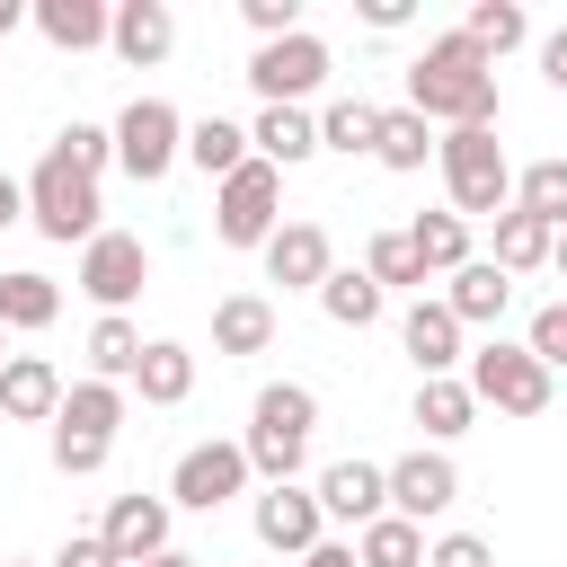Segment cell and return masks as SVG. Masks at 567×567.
<instances>
[{"mask_svg": "<svg viewBox=\"0 0 567 567\" xmlns=\"http://www.w3.org/2000/svg\"><path fill=\"white\" fill-rule=\"evenodd\" d=\"M425 151H434V142H425V115H416V106H381L372 159H381V168H425Z\"/></svg>", "mask_w": 567, "mask_h": 567, "instance_id": "e575fe53", "label": "cell"}, {"mask_svg": "<svg viewBox=\"0 0 567 567\" xmlns=\"http://www.w3.org/2000/svg\"><path fill=\"white\" fill-rule=\"evenodd\" d=\"M470 399L496 408V416H540V408H549V363H540L532 346L487 337V346L470 354Z\"/></svg>", "mask_w": 567, "mask_h": 567, "instance_id": "5b68a950", "label": "cell"}, {"mask_svg": "<svg viewBox=\"0 0 567 567\" xmlns=\"http://www.w3.org/2000/svg\"><path fill=\"white\" fill-rule=\"evenodd\" d=\"M133 71H151V62H168V44H177V18H168V0H124L115 9V35H106Z\"/></svg>", "mask_w": 567, "mask_h": 567, "instance_id": "ac0fdd59", "label": "cell"}, {"mask_svg": "<svg viewBox=\"0 0 567 567\" xmlns=\"http://www.w3.org/2000/svg\"><path fill=\"white\" fill-rule=\"evenodd\" d=\"M266 346H275V301H257V292L213 301V354H266Z\"/></svg>", "mask_w": 567, "mask_h": 567, "instance_id": "44dd1931", "label": "cell"}, {"mask_svg": "<svg viewBox=\"0 0 567 567\" xmlns=\"http://www.w3.org/2000/svg\"><path fill=\"white\" fill-rule=\"evenodd\" d=\"M408 248H416L425 275H461V266H470V221H461V213H416V221H408Z\"/></svg>", "mask_w": 567, "mask_h": 567, "instance_id": "d4e9b609", "label": "cell"}, {"mask_svg": "<svg viewBox=\"0 0 567 567\" xmlns=\"http://www.w3.org/2000/svg\"><path fill=\"white\" fill-rule=\"evenodd\" d=\"M35 27H44V44L89 53V44L115 35V9H106V0H35Z\"/></svg>", "mask_w": 567, "mask_h": 567, "instance_id": "ffe728a7", "label": "cell"}, {"mask_svg": "<svg viewBox=\"0 0 567 567\" xmlns=\"http://www.w3.org/2000/svg\"><path fill=\"white\" fill-rule=\"evenodd\" d=\"M213 230H221V248H266V239L284 230V168H266V159H248L239 177H221V204H213Z\"/></svg>", "mask_w": 567, "mask_h": 567, "instance_id": "52a82bcc", "label": "cell"}, {"mask_svg": "<svg viewBox=\"0 0 567 567\" xmlns=\"http://www.w3.org/2000/svg\"><path fill=\"white\" fill-rule=\"evenodd\" d=\"M186 159H195V168L221 186V177H239L257 151H248V133H239L230 115H204V124H186Z\"/></svg>", "mask_w": 567, "mask_h": 567, "instance_id": "cb8c5ba5", "label": "cell"}, {"mask_svg": "<svg viewBox=\"0 0 567 567\" xmlns=\"http://www.w3.org/2000/svg\"><path fill=\"white\" fill-rule=\"evenodd\" d=\"M142 567H195V558H186V549H159V558H142Z\"/></svg>", "mask_w": 567, "mask_h": 567, "instance_id": "c3c4849f", "label": "cell"}, {"mask_svg": "<svg viewBox=\"0 0 567 567\" xmlns=\"http://www.w3.org/2000/svg\"><path fill=\"white\" fill-rule=\"evenodd\" d=\"M549 248H558V230H549V221H532V213H496V266H505V275L549 266Z\"/></svg>", "mask_w": 567, "mask_h": 567, "instance_id": "4dcf8cb0", "label": "cell"}, {"mask_svg": "<svg viewBox=\"0 0 567 567\" xmlns=\"http://www.w3.org/2000/svg\"><path fill=\"white\" fill-rule=\"evenodd\" d=\"M142 284H151V248H142L133 230H97V239L80 248V292H89L97 310H124Z\"/></svg>", "mask_w": 567, "mask_h": 567, "instance_id": "30bf717a", "label": "cell"}, {"mask_svg": "<svg viewBox=\"0 0 567 567\" xmlns=\"http://www.w3.org/2000/svg\"><path fill=\"white\" fill-rule=\"evenodd\" d=\"M505 301H514V275H505L496 257H470V266L452 275V292H443V310H452L461 328H496Z\"/></svg>", "mask_w": 567, "mask_h": 567, "instance_id": "e0dca14e", "label": "cell"}, {"mask_svg": "<svg viewBox=\"0 0 567 567\" xmlns=\"http://www.w3.org/2000/svg\"><path fill=\"white\" fill-rule=\"evenodd\" d=\"M319 80H328V44H319L310 27L284 35V44H257V53H248V89H257L266 106H301Z\"/></svg>", "mask_w": 567, "mask_h": 567, "instance_id": "9c48e42d", "label": "cell"}, {"mask_svg": "<svg viewBox=\"0 0 567 567\" xmlns=\"http://www.w3.org/2000/svg\"><path fill=\"white\" fill-rule=\"evenodd\" d=\"M461 35H470V44H478V53H487V62H496V53H514V44H523V35H532V18H523V9H514V0H478V9H470V27H461Z\"/></svg>", "mask_w": 567, "mask_h": 567, "instance_id": "d590c367", "label": "cell"}, {"mask_svg": "<svg viewBox=\"0 0 567 567\" xmlns=\"http://www.w3.org/2000/svg\"><path fill=\"white\" fill-rule=\"evenodd\" d=\"M53 470H62V478H89V470H106V443H97V434H62V425H53Z\"/></svg>", "mask_w": 567, "mask_h": 567, "instance_id": "ab89813d", "label": "cell"}, {"mask_svg": "<svg viewBox=\"0 0 567 567\" xmlns=\"http://www.w3.org/2000/svg\"><path fill=\"white\" fill-rule=\"evenodd\" d=\"M142 346H151V337H142L124 310H106V319L89 328V381H133V372H142Z\"/></svg>", "mask_w": 567, "mask_h": 567, "instance_id": "484cf974", "label": "cell"}, {"mask_svg": "<svg viewBox=\"0 0 567 567\" xmlns=\"http://www.w3.org/2000/svg\"><path fill=\"white\" fill-rule=\"evenodd\" d=\"M97 213H106V204H97V177H80L62 151H44L35 177H27V221H35L44 239H62V248H71V239L89 248V239H97Z\"/></svg>", "mask_w": 567, "mask_h": 567, "instance_id": "277c9868", "label": "cell"}, {"mask_svg": "<svg viewBox=\"0 0 567 567\" xmlns=\"http://www.w3.org/2000/svg\"><path fill=\"white\" fill-rule=\"evenodd\" d=\"M53 425H62V434H97V443H115V425H124V381H71Z\"/></svg>", "mask_w": 567, "mask_h": 567, "instance_id": "7402d4cb", "label": "cell"}, {"mask_svg": "<svg viewBox=\"0 0 567 567\" xmlns=\"http://www.w3.org/2000/svg\"><path fill=\"white\" fill-rule=\"evenodd\" d=\"M540 80H549V89H567V27L540 44Z\"/></svg>", "mask_w": 567, "mask_h": 567, "instance_id": "ee69618b", "label": "cell"}, {"mask_svg": "<svg viewBox=\"0 0 567 567\" xmlns=\"http://www.w3.org/2000/svg\"><path fill=\"white\" fill-rule=\"evenodd\" d=\"M363 275L390 292V284H425V266H416V248H408V230H381L372 248H363Z\"/></svg>", "mask_w": 567, "mask_h": 567, "instance_id": "8d00e7d4", "label": "cell"}, {"mask_svg": "<svg viewBox=\"0 0 567 567\" xmlns=\"http://www.w3.org/2000/svg\"><path fill=\"white\" fill-rule=\"evenodd\" d=\"M53 151H62V159H71V168H80V177H97V168H106V159H115V133H106V124H71V133H62V142H53Z\"/></svg>", "mask_w": 567, "mask_h": 567, "instance_id": "74e56055", "label": "cell"}, {"mask_svg": "<svg viewBox=\"0 0 567 567\" xmlns=\"http://www.w3.org/2000/svg\"><path fill=\"white\" fill-rule=\"evenodd\" d=\"M523 346H532V354H540V363L558 372V363H567V301H540V310H532V337H523Z\"/></svg>", "mask_w": 567, "mask_h": 567, "instance_id": "f35d334b", "label": "cell"}, {"mask_svg": "<svg viewBox=\"0 0 567 567\" xmlns=\"http://www.w3.org/2000/svg\"><path fill=\"white\" fill-rule=\"evenodd\" d=\"M53 567H124V558L106 549V532H71V540L53 549Z\"/></svg>", "mask_w": 567, "mask_h": 567, "instance_id": "b9f144b4", "label": "cell"}, {"mask_svg": "<svg viewBox=\"0 0 567 567\" xmlns=\"http://www.w3.org/2000/svg\"><path fill=\"white\" fill-rule=\"evenodd\" d=\"M248 142H257V159H266V168H301V159L319 151V124H310L301 106H266Z\"/></svg>", "mask_w": 567, "mask_h": 567, "instance_id": "603a6c76", "label": "cell"}, {"mask_svg": "<svg viewBox=\"0 0 567 567\" xmlns=\"http://www.w3.org/2000/svg\"><path fill=\"white\" fill-rule=\"evenodd\" d=\"M399 337H408V354H416L425 381H443L452 363H470V354H461V319H452L443 301H416V310L399 319Z\"/></svg>", "mask_w": 567, "mask_h": 567, "instance_id": "d6986e66", "label": "cell"}, {"mask_svg": "<svg viewBox=\"0 0 567 567\" xmlns=\"http://www.w3.org/2000/svg\"><path fill=\"white\" fill-rule=\"evenodd\" d=\"M248 478H257V470H248V443H186L177 470H168V505H186V514H221Z\"/></svg>", "mask_w": 567, "mask_h": 567, "instance_id": "ba28073f", "label": "cell"}, {"mask_svg": "<svg viewBox=\"0 0 567 567\" xmlns=\"http://www.w3.org/2000/svg\"><path fill=\"white\" fill-rule=\"evenodd\" d=\"M434 159H443V186H452V213H461V221L514 213V168H505L496 124H452V133L434 142Z\"/></svg>", "mask_w": 567, "mask_h": 567, "instance_id": "7a4b0ae2", "label": "cell"}, {"mask_svg": "<svg viewBox=\"0 0 567 567\" xmlns=\"http://www.w3.org/2000/svg\"><path fill=\"white\" fill-rule=\"evenodd\" d=\"M416 0H363V27H408Z\"/></svg>", "mask_w": 567, "mask_h": 567, "instance_id": "7bdbcfd3", "label": "cell"}, {"mask_svg": "<svg viewBox=\"0 0 567 567\" xmlns=\"http://www.w3.org/2000/svg\"><path fill=\"white\" fill-rule=\"evenodd\" d=\"M133 390H142L151 408H177V399L195 390V354H186L177 337H151V346H142V372H133Z\"/></svg>", "mask_w": 567, "mask_h": 567, "instance_id": "4316f807", "label": "cell"}, {"mask_svg": "<svg viewBox=\"0 0 567 567\" xmlns=\"http://www.w3.org/2000/svg\"><path fill=\"white\" fill-rule=\"evenodd\" d=\"M97 532H106V549H115L124 567H142V558L168 549V496H115Z\"/></svg>", "mask_w": 567, "mask_h": 567, "instance_id": "9a60e30c", "label": "cell"}, {"mask_svg": "<svg viewBox=\"0 0 567 567\" xmlns=\"http://www.w3.org/2000/svg\"><path fill=\"white\" fill-rule=\"evenodd\" d=\"M549 266H558V275H567V230H558V248H549Z\"/></svg>", "mask_w": 567, "mask_h": 567, "instance_id": "681fc988", "label": "cell"}, {"mask_svg": "<svg viewBox=\"0 0 567 567\" xmlns=\"http://www.w3.org/2000/svg\"><path fill=\"white\" fill-rule=\"evenodd\" d=\"M53 319H62V292H53V275H35V266L0 275V328H53Z\"/></svg>", "mask_w": 567, "mask_h": 567, "instance_id": "83f0119b", "label": "cell"}, {"mask_svg": "<svg viewBox=\"0 0 567 567\" xmlns=\"http://www.w3.org/2000/svg\"><path fill=\"white\" fill-rule=\"evenodd\" d=\"M425 567H496V549H487L478 532H443V540L425 549Z\"/></svg>", "mask_w": 567, "mask_h": 567, "instance_id": "60d3db41", "label": "cell"}, {"mask_svg": "<svg viewBox=\"0 0 567 567\" xmlns=\"http://www.w3.org/2000/svg\"><path fill=\"white\" fill-rule=\"evenodd\" d=\"M408 106L416 115H443V124H496V62L452 27V35H434L408 62Z\"/></svg>", "mask_w": 567, "mask_h": 567, "instance_id": "6da1fadb", "label": "cell"}, {"mask_svg": "<svg viewBox=\"0 0 567 567\" xmlns=\"http://www.w3.org/2000/svg\"><path fill=\"white\" fill-rule=\"evenodd\" d=\"M337 266H328V230L319 221H284L275 239H266V284H284V292H319Z\"/></svg>", "mask_w": 567, "mask_h": 567, "instance_id": "5bb4252c", "label": "cell"}, {"mask_svg": "<svg viewBox=\"0 0 567 567\" xmlns=\"http://www.w3.org/2000/svg\"><path fill=\"white\" fill-rule=\"evenodd\" d=\"M0 363H9V328H0Z\"/></svg>", "mask_w": 567, "mask_h": 567, "instance_id": "f907efd6", "label": "cell"}, {"mask_svg": "<svg viewBox=\"0 0 567 567\" xmlns=\"http://www.w3.org/2000/svg\"><path fill=\"white\" fill-rule=\"evenodd\" d=\"M0 416L53 425V416H62V372H53L44 354H9V363H0Z\"/></svg>", "mask_w": 567, "mask_h": 567, "instance_id": "2e32d148", "label": "cell"}, {"mask_svg": "<svg viewBox=\"0 0 567 567\" xmlns=\"http://www.w3.org/2000/svg\"><path fill=\"white\" fill-rule=\"evenodd\" d=\"M301 567H363V558H354V540H319Z\"/></svg>", "mask_w": 567, "mask_h": 567, "instance_id": "bcb514c9", "label": "cell"}, {"mask_svg": "<svg viewBox=\"0 0 567 567\" xmlns=\"http://www.w3.org/2000/svg\"><path fill=\"white\" fill-rule=\"evenodd\" d=\"M18 18H35L27 0H0V35H18Z\"/></svg>", "mask_w": 567, "mask_h": 567, "instance_id": "7dc6e473", "label": "cell"}, {"mask_svg": "<svg viewBox=\"0 0 567 567\" xmlns=\"http://www.w3.org/2000/svg\"><path fill=\"white\" fill-rule=\"evenodd\" d=\"M470 416H478V399H470V381H416V425L443 443V434H470Z\"/></svg>", "mask_w": 567, "mask_h": 567, "instance_id": "1f68e13d", "label": "cell"}, {"mask_svg": "<svg viewBox=\"0 0 567 567\" xmlns=\"http://www.w3.org/2000/svg\"><path fill=\"white\" fill-rule=\"evenodd\" d=\"M381 301H390V292H381L363 266H337V275L319 284V310H328L337 328H372V319H381Z\"/></svg>", "mask_w": 567, "mask_h": 567, "instance_id": "f1b7e54d", "label": "cell"}, {"mask_svg": "<svg viewBox=\"0 0 567 567\" xmlns=\"http://www.w3.org/2000/svg\"><path fill=\"white\" fill-rule=\"evenodd\" d=\"M461 496V470L443 461V452H408V461H390V514H408L416 532H425V514H443Z\"/></svg>", "mask_w": 567, "mask_h": 567, "instance_id": "8fae6325", "label": "cell"}, {"mask_svg": "<svg viewBox=\"0 0 567 567\" xmlns=\"http://www.w3.org/2000/svg\"><path fill=\"white\" fill-rule=\"evenodd\" d=\"M354 558H363V567H425V532H416L408 514H381V523L354 532Z\"/></svg>", "mask_w": 567, "mask_h": 567, "instance_id": "f546056e", "label": "cell"}, {"mask_svg": "<svg viewBox=\"0 0 567 567\" xmlns=\"http://www.w3.org/2000/svg\"><path fill=\"white\" fill-rule=\"evenodd\" d=\"M310 425H319V399H310L301 381H266L257 408H248V470H257L266 487H292V470H301V452H310Z\"/></svg>", "mask_w": 567, "mask_h": 567, "instance_id": "3957f363", "label": "cell"}, {"mask_svg": "<svg viewBox=\"0 0 567 567\" xmlns=\"http://www.w3.org/2000/svg\"><path fill=\"white\" fill-rule=\"evenodd\" d=\"M372 142H381V106H372V97H337V106L319 115V151H346V159H354V151H372Z\"/></svg>", "mask_w": 567, "mask_h": 567, "instance_id": "836d02e7", "label": "cell"}, {"mask_svg": "<svg viewBox=\"0 0 567 567\" xmlns=\"http://www.w3.org/2000/svg\"><path fill=\"white\" fill-rule=\"evenodd\" d=\"M319 514L328 523H381L390 514V470H372V461H337V470H319Z\"/></svg>", "mask_w": 567, "mask_h": 567, "instance_id": "7c38bea8", "label": "cell"}, {"mask_svg": "<svg viewBox=\"0 0 567 567\" xmlns=\"http://www.w3.org/2000/svg\"><path fill=\"white\" fill-rule=\"evenodd\" d=\"M514 213H532V221L567 230V159H532V168L514 177Z\"/></svg>", "mask_w": 567, "mask_h": 567, "instance_id": "d6a6232c", "label": "cell"}, {"mask_svg": "<svg viewBox=\"0 0 567 567\" xmlns=\"http://www.w3.org/2000/svg\"><path fill=\"white\" fill-rule=\"evenodd\" d=\"M115 159H124V177L159 186V177L186 159V115H177L168 97H133V106L115 115Z\"/></svg>", "mask_w": 567, "mask_h": 567, "instance_id": "8992f818", "label": "cell"}, {"mask_svg": "<svg viewBox=\"0 0 567 567\" xmlns=\"http://www.w3.org/2000/svg\"><path fill=\"white\" fill-rule=\"evenodd\" d=\"M319 487H266L257 496V540L266 549H284V558H310L319 549Z\"/></svg>", "mask_w": 567, "mask_h": 567, "instance_id": "4fadbf2b", "label": "cell"}, {"mask_svg": "<svg viewBox=\"0 0 567 567\" xmlns=\"http://www.w3.org/2000/svg\"><path fill=\"white\" fill-rule=\"evenodd\" d=\"M18 221H27V186H18V177H0V230H18Z\"/></svg>", "mask_w": 567, "mask_h": 567, "instance_id": "f6af8a7d", "label": "cell"}]
</instances>
